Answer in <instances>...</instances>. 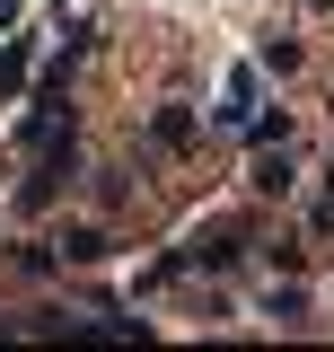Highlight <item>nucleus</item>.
<instances>
[{"label":"nucleus","mask_w":334,"mask_h":352,"mask_svg":"<svg viewBox=\"0 0 334 352\" xmlns=\"http://www.w3.org/2000/svg\"><path fill=\"white\" fill-rule=\"evenodd\" d=\"M71 176H80V141H71V124H62V132H44V141H36V176L18 185V212H44Z\"/></svg>","instance_id":"f257e3e1"},{"label":"nucleus","mask_w":334,"mask_h":352,"mask_svg":"<svg viewBox=\"0 0 334 352\" xmlns=\"http://www.w3.org/2000/svg\"><path fill=\"white\" fill-rule=\"evenodd\" d=\"M247 132H255V150H282V141H291V115H282V106H273V115H247Z\"/></svg>","instance_id":"423d86ee"},{"label":"nucleus","mask_w":334,"mask_h":352,"mask_svg":"<svg viewBox=\"0 0 334 352\" xmlns=\"http://www.w3.org/2000/svg\"><path fill=\"white\" fill-rule=\"evenodd\" d=\"M247 185H255V194H264V203H282V194H291L299 176H291V159H282V150H255V168H247Z\"/></svg>","instance_id":"7ed1b4c3"},{"label":"nucleus","mask_w":334,"mask_h":352,"mask_svg":"<svg viewBox=\"0 0 334 352\" xmlns=\"http://www.w3.org/2000/svg\"><path fill=\"white\" fill-rule=\"evenodd\" d=\"M27 62H36V44H27V36H18V44H0V106L27 88Z\"/></svg>","instance_id":"20e7f679"},{"label":"nucleus","mask_w":334,"mask_h":352,"mask_svg":"<svg viewBox=\"0 0 334 352\" xmlns=\"http://www.w3.org/2000/svg\"><path fill=\"white\" fill-rule=\"evenodd\" d=\"M150 141H159V150H194V106H185V97H167L159 115H150Z\"/></svg>","instance_id":"f03ea898"},{"label":"nucleus","mask_w":334,"mask_h":352,"mask_svg":"<svg viewBox=\"0 0 334 352\" xmlns=\"http://www.w3.org/2000/svg\"><path fill=\"white\" fill-rule=\"evenodd\" d=\"M62 256H71V264H106L115 238H106V229H62Z\"/></svg>","instance_id":"39448f33"},{"label":"nucleus","mask_w":334,"mask_h":352,"mask_svg":"<svg viewBox=\"0 0 334 352\" xmlns=\"http://www.w3.org/2000/svg\"><path fill=\"white\" fill-rule=\"evenodd\" d=\"M308 229H317V238H334V194L317 203V212H308Z\"/></svg>","instance_id":"0eeeda50"}]
</instances>
